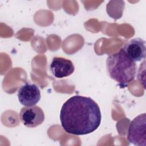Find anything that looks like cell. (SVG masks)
Wrapping results in <instances>:
<instances>
[{
  "instance_id": "1",
  "label": "cell",
  "mask_w": 146,
  "mask_h": 146,
  "mask_svg": "<svg viewBox=\"0 0 146 146\" xmlns=\"http://www.w3.org/2000/svg\"><path fill=\"white\" fill-rule=\"evenodd\" d=\"M98 104L91 98L75 95L67 100L60 112L63 129L68 133L84 135L95 131L101 123Z\"/></svg>"
},
{
  "instance_id": "7",
  "label": "cell",
  "mask_w": 146,
  "mask_h": 146,
  "mask_svg": "<svg viewBox=\"0 0 146 146\" xmlns=\"http://www.w3.org/2000/svg\"><path fill=\"white\" fill-rule=\"evenodd\" d=\"M52 75L57 78H63L71 75L75 71L73 63L63 57H54L50 64Z\"/></svg>"
},
{
  "instance_id": "6",
  "label": "cell",
  "mask_w": 146,
  "mask_h": 146,
  "mask_svg": "<svg viewBox=\"0 0 146 146\" xmlns=\"http://www.w3.org/2000/svg\"><path fill=\"white\" fill-rule=\"evenodd\" d=\"M122 50L130 59L135 62L145 58V42L141 38H136L129 40Z\"/></svg>"
},
{
  "instance_id": "3",
  "label": "cell",
  "mask_w": 146,
  "mask_h": 146,
  "mask_svg": "<svg viewBox=\"0 0 146 146\" xmlns=\"http://www.w3.org/2000/svg\"><path fill=\"white\" fill-rule=\"evenodd\" d=\"M128 141L135 145L146 146V113L135 117L130 123L127 133Z\"/></svg>"
},
{
  "instance_id": "4",
  "label": "cell",
  "mask_w": 146,
  "mask_h": 146,
  "mask_svg": "<svg viewBox=\"0 0 146 146\" xmlns=\"http://www.w3.org/2000/svg\"><path fill=\"white\" fill-rule=\"evenodd\" d=\"M19 118L25 126L35 128L44 121V114L42 109L38 106L25 107L20 111Z\"/></svg>"
},
{
  "instance_id": "5",
  "label": "cell",
  "mask_w": 146,
  "mask_h": 146,
  "mask_svg": "<svg viewBox=\"0 0 146 146\" xmlns=\"http://www.w3.org/2000/svg\"><path fill=\"white\" fill-rule=\"evenodd\" d=\"M17 96L22 105L25 107L34 106L40 100V92L36 84L26 82L19 87Z\"/></svg>"
},
{
  "instance_id": "2",
  "label": "cell",
  "mask_w": 146,
  "mask_h": 146,
  "mask_svg": "<svg viewBox=\"0 0 146 146\" xmlns=\"http://www.w3.org/2000/svg\"><path fill=\"white\" fill-rule=\"evenodd\" d=\"M106 67L110 78L122 87H126L136 76V62L130 59L122 48L107 57Z\"/></svg>"
}]
</instances>
